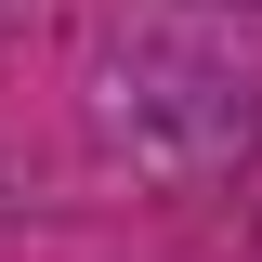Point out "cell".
I'll use <instances>...</instances> for the list:
<instances>
[]
</instances>
